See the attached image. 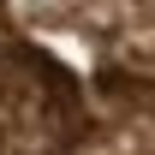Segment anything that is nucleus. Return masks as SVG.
I'll list each match as a JSON object with an SVG mask.
<instances>
[{"instance_id": "nucleus-1", "label": "nucleus", "mask_w": 155, "mask_h": 155, "mask_svg": "<svg viewBox=\"0 0 155 155\" xmlns=\"http://www.w3.org/2000/svg\"><path fill=\"white\" fill-rule=\"evenodd\" d=\"M0 155H155V0H0Z\"/></svg>"}]
</instances>
